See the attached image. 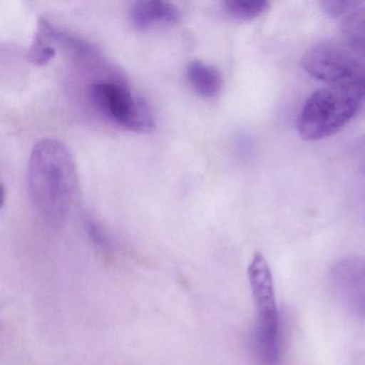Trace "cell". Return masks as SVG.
Returning <instances> with one entry per match:
<instances>
[{
	"label": "cell",
	"mask_w": 365,
	"mask_h": 365,
	"mask_svg": "<svg viewBox=\"0 0 365 365\" xmlns=\"http://www.w3.org/2000/svg\"><path fill=\"white\" fill-rule=\"evenodd\" d=\"M76 165L67 146L44 138L34 146L29 163V193L40 219L53 228L65 224L73 202Z\"/></svg>",
	"instance_id": "obj_1"
},
{
	"label": "cell",
	"mask_w": 365,
	"mask_h": 365,
	"mask_svg": "<svg viewBox=\"0 0 365 365\" xmlns=\"http://www.w3.org/2000/svg\"><path fill=\"white\" fill-rule=\"evenodd\" d=\"M365 102V76L329 85L312 93L301 108L297 129L305 140H324L341 131Z\"/></svg>",
	"instance_id": "obj_2"
},
{
	"label": "cell",
	"mask_w": 365,
	"mask_h": 365,
	"mask_svg": "<svg viewBox=\"0 0 365 365\" xmlns=\"http://www.w3.org/2000/svg\"><path fill=\"white\" fill-rule=\"evenodd\" d=\"M255 309L253 348L260 365H279L281 331L272 272L266 258L256 253L247 268Z\"/></svg>",
	"instance_id": "obj_3"
},
{
	"label": "cell",
	"mask_w": 365,
	"mask_h": 365,
	"mask_svg": "<svg viewBox=\"0 0 365 365\" xmlns=\"http://www.w3.org/2000/svg\"><path fill=\"white\" fill-rule=\"evenodd\" d=\"M96 108L119 127L138 133H149L155 128V117L149 104L135 97L120 81H97L89 88Z\"/></svg>",
	"instance_id": "obj_4"
},
{
	"label": "cell",
	"mask_w": 365,
	"mask_h": 365,
	"mask_svg": "<svg viewBox=\"0 0 365 365\" xmlns=\"http://www.w3.org/2000/svg\"><path fill=\"white\" fill-rule=\"evenodd\" d=\"M303 70L329 85L350 82L365 76V61L341 42L322 41L312 46L301 61Z\"/></svg>",
	"instance_id": "obj_5"
},
{
	"label": "cell",
	"mask_w": 365,
	"mask_h": 365,
	"mask_svg": "<svg viewBox=\"0 0 365 365\" xmlns=\"http://www.w3.org/2000/svg\"><path fill=\"white\" fill-rule=\"evenodd\" d=\"M330 283L341 305L365 320V258L349 256L335 262L330 270Z\"/></svg>",
	"instance_id": "obj_6"
},
{
	"label": "cell",
	"mask_w": 365,
	"mask_h": 365,
	"mask_svg": "<svg viewBox=\"0 0 365 365\" xmlns=\"http://www.w3.org/2000/svg\"><path fill=\"white\" fill-rule=\"evenodd\" d=\"M180 10L173 3L162 0H140L131 6L129 20L138 31L173 26L180 22Z\"/></svg>",
	"instance_id": "obj_7"
},
{
	"label": "cell",
	"mask_w": 365,
	"mask_h": 365,
	"mask_svg": "<svg viewBox=\"0 0 365 365\" xmlns=\"http://www.w3.org/2000/svg\"><path fill=\"white\" fill-rule=\"evenodd\" d=\"M341 42L359 58L365 61V3H360L339 26Z\"/></svg>",
	"instance_id": "obj_8"
},
{
	"label": "cell",
	"mask_w": 365,
	"mask_h": 365,
	"mask_svg": "<svg viewBox=\"0 0 365 365\" xmlns=\"http://www.w3.org/2000/svg\"><path fill=\"white\" fill-rule=\"evenodd\" d=\"M187 78L194 91L204 98L215 97L223 86V78L219 70L200 61L189 63Z\"/></svg>",
	"instance_id": "obj_9"
},
{
	"label": "cell",
	"mask_w": 365,
	"mask_h": 365,
	"mask_svg": "<svg viewBox=\"0 0 365 365\" xmlns=\"http://www.w3.org/2000/svg\"><path fill=\"white\" fill-rule=\"evenodd\" d=\"M226 14L236 21L247 22L262 16L270 4L266 0H228L224 1Z\"/></svg>",
	"instance_id": "obj_10"
},
{
	"label": "cell",
	"mask_w": 365,
	"mask_h": 365,
	"mask_svg": "<svg viewBox=\"0 0 365 365\" xmlns=\"http://www.w3.org/2000/svg\"><path fill=\"white\" fill-rule=\"evenodd\" d=\"M56 54L55 48L48 43V40L39 33L36 34L33 43L29 48V58L36 66H46Z\"/></svg>",
	"instance_id": "obj_11"
},
{
	"label": "cell",
	"mask_w": 365,
	"mask_h": 365,
	"mask_svg": "<svg viewBox=\"0 0 365 365\" xmlns=\"http://www.w3.org/2000/svg\"><path fill=\"white\" fill-rule=\"evenodd\" d=\"M87 234L93 243L104 252H110L114 247L112 239L106 230L98 222L93 219H87L85 222Z\"/></svg>",
	"instance_id": "obj_12"
},
{
	"label": "cell",
	"mask_w": 365,
	"mask_h": 365,
	"mask_svg": "<svg viewBox=\"0 0 365 365\" xmlns=\"http://www.w3.org/2000/svg\"><path fill=\"white\" fill-rule=\"evenodd\" d=\"M358 1H350V0H326L322 1V10L328 14L331 18H339V16H345L349 14L350 11L354 9L359 5Z\"/></svg>",
	"instance_id": "obj_13"
}]
</instances>
